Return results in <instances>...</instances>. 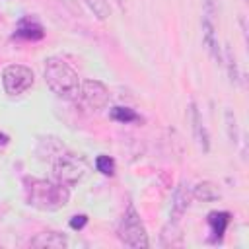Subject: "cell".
I'll return each mask as SVG.
<instances>
[{
  "label": "cell",
  "instance_id": "obj_1",
  "mask_svg": "<svg viewBox=\"0 0 249 249\" xmlns=\"http://www.w3.org/2000/svg\"><path fill=\"white\" fill-rule=\"evenodd\" d=\"M25 185V198L27 204H31L37 210L43 212H53V210H60L68 204L70 200V191L66 185L49 179H37V177H25L23 179Z\"/></svg>",
  "mask_w": 249,
  "mask_h": 249
},
{
  "label": "cell",
  "instance_id": "obj_2",
  "mask_svg": "<svg viewBox=\"0 0 249 249\" xmlns=\"http://www.w3.org/2000/svg\"><path fill=\"white\" fill-rule=\"evenodd\" d=\"M45 82L49 89L62 99H74L80 88V78L76 70L58 56H51L45 60Z\"/></svg>",
  "mask_w": 249,
  "mask_h": 249
},
{
  "label": "cell",
  "instance_id": "obj_3",
  "mask_svg": "<svg viewBox=\"0 0 249 249\" xmlns=\"http://www.w3.org/2000/svg\"><path fill=\"white\" fill-rule=\"evenodd\" d=\"M117 233H119L121 243H124L126 247L144 249V247L150 245L146 228H144V224H142V220H140V216H138V212L134 210L132 204H128V208L124 210Z\"/></svg>",
  "mask_w": 249,
  "mask_h": 249
},
{
  "label": "cell",
  "instance_id": "obj_4",
  "mask_svg": "<svg viewBox=\"0 0 249 249\" xmlns=\"http://www.w3.org/2000/svg\"><path fill=\"white\" fill-rule=\"evenodd\" d=\"M74 101L86 113H99L109 103V89L99 80H84L80 82Z\"/></svg>",
  "mask_w": 249,
  "mask_h": 249
},
{
  "label": "cell",
  "instance_id": "obj_5",
  "mask_svg": "<svg viewBox=\"0 0 249 249\" xmlns=\"http://www.w3.org/2000/svg\"><path fill=\"white\" fill-rule=\"evenodd\" d=\"M86 173V163L78 154L72 152H60L53 160V175L58 183L72 187L76 185Z\"/></svg>",
  "mask_w": 249,
  "mask_h": 249
},
{
  "label": "cell",
  "instance_id": "obj_6",
  "mask_svg": "<svg viewBox=\"0 0 249 249\" xmlns=\"http://www.w3.org/2000/svg\"><path fill=\"white\" fill-rule=\"evenodd\" d=\"M2 86L6 93L19 95L33 86V72L23 64H8L2 70Z\"/></svg>",
  "mask_w": 249,
  "mask_h": 249
},
{
  "label": "cell",
  "instance_id": "obj_7",
  "mask_svg": "<svg viewBox=\"0 0 249 249\" xmlns=\"http://www.w3.org/2000/svg\"><path fill=\"white\" fill-rule=\"evenodd\" d=\"M202 41L208 49V53L220 60V49L216 41V6L214 0H204V10H202Z\"/></svg>",
  "mask_w": 249,
  "mask_h": 249
},
{
  "label": "cell",
  "instance_id": "obj_8",
  "mask_svg": "<svg viewBox=\"0 0 249 249\" xmlns=\"http://www.w3.org/2000/svg\"><path fill=\"white\" fill-rule=\"evenodd\" d=\"M14 37H19V39H27V41H39L45 37V29L43 25L31 18V16H25L18 21L16 25V31H14Z\"/></svg>",
  "mask_w": 249,
  "mask_h": 249
},
{
  "label": "cell",
  "instance_id": "obj_9",
  "mask_svg": "<svg viewBox=\"0 0 249 249\" xmlns=\"http://www.w3.org/2000/svg\"><path fill=\"white\" fill-rule=\"evenodd\" d=\"M189 115H191V126H193V134H195V140L198 142V146L202 148V152H208L210 148V142H208V132L204 128V123H202V117L196 109L195 103H191V109H189Z\"/></svg>",
  "mask_w": 249,
  "mask_h": 249
},
{
  "label": "cell",
  "instance_id": "obj_10",
  "mask_svg": "<svg viewBox=\"0 0 249 249\" xmlns=\"http://www.w3.org/2000/svg\"><path fill=\"white\" fill-rule=\"evenodd\" d=\"M189 202H191V191L185 187V183H181L175 193H173V202H171V222H177L185 210L189 208Z\"/></svg>",
  "mask_w": 249,
  "mask_h": 249
},
{
  "label": "cell",
  "instance_id": "obj_11",
  "mask_svg": "<svg viewBox=\"0 0 249 249\" xmlns=\"http://www.w3.org/2000/svg\"><path fill=\"white\" fill-rule=\"evenodd\" d=\"M31 247H54V249H62L68 245V239L66 235L58 233V231H43V233H37L31 241H29Z\"/></svg>",
  "mask_w": 249,
  "mask_h": 249
},
{
  "label": "cell",
  "instance_id": "obj_12",
  "mask_svg": "<svg viewBox=\"0 0 249 249\" xmlns=\"http://www.w3.org/2000/svg\"><path fill=\"white\" fill-rule=\"evenodd\" d=\"M191 196L196 198V200H202V202H210V200H218L220 198V191L214 183L210 181H202V183H196L191 191Z\"/></svg>",
  "mask_w": 249,
  "mask_h": 249
},
{
  "label": "cell",
  "instance_id": "obj_13",
  "mask_svg": "<svg viewBox=\"0 0 249 249\" xmlns=\"http://www.w3.org/2000/svg\"><path fill=\"white\" fill-rule=\"evenodd\" d=\"M230 220H231L230 212H218V210H214V212L208 214V226H210V230H212V233H214L216 239H222L224 237Z\"/></svg>",
  "mask_w": 249,
  "mask_h": 249
},
{
  "label": "cell",
  "instance_id": "obj_14",
  "mask_svg": "<svg viewBox=\"0 0 249 249\" xmlns=\"http://www.w3.org/2000/svg\"><path fill=\"white\" fill-rule=\"evenodd\" d=\"M109 117L113 119V121H117V123H136V121H140V117L136 115V111L134 109H130V107H113L111 111H109Z\"/></svg>",
  "mask_w": 249,
  "mask_h": 249
},
{
  "label": "cell",
  "instance_id": "obj_15",
  "mask_svg": "<svg viewBox=\"0 0 249 249\" xmlns=\"http://www.w3.org/2000/svg\"><path fill=\"white\" fill-rule=\"evenodd\" d=\"M86 2V6L91 10V14L97 18V19H107L109 16H111V8H109V4H107V0H84Z\"/></svg>",
  "mask_w": 249,
  "mask_h": 249
},
{
  "label": "cell",
  "instance_id": "obj_16",
  "mask_svg": "<svg viewBox=\"0 0 249 249\" xmlns=\"http://www.w3.org/2000/svg\"><path fill=\"white\" fill-rule=\"evenodd\" d=\"M95 167H97V171H101L103 175H113V173H115V161H113V158H109V156H97Z\"/></svg>",
  "mask_w": 249,
  "mask_h": 249
},
{
  "label": "cell",
  "instance_id": "obj_17",
  "mask_svg": "<svg viewBox=\"0 0 249 249\" xmlns=\"http://www.w3.org/2000/svg\"><path fill=\"white\" fill-rule=\"evenodd\" d=\"M226 60H228V68H230V78H231V82H237V66H235V58H233V54H231V51L230 49H226Z\"/></svg>",
  "mask_w": 249,
  "mask_h": 249
},
{
  "label": "cell",
  "instance_id": "obj_18",
  "mask_svg": "<svg viewBox=\"0 0 249 249\" xmlns=\"http://www.w3.org/2000/svg\"><path fill=\"white\" fill-rule=\"evenodd\" d=\"M226 123H228V130H230V138L231 142H237V126H235V117L231 111H226Z\"/></svg>",
  "mask_w": 249,
  "mask_h": 249
},
{
  "label": "cell",
  "instance_id": "obj_19",
  "mask_svg": "<svg viewBox=\"0 0 249 249\" xmlns=\"http://www.w3.org/2000/svg\"><path fill=\"white\" fill-rule=\"evenodd\" d=\"M86 222H88V216H86V214L74 216V218L70 220V228H74V230H82V228L86 226Z\"/></svg>",
  "mask_w": 249,
  "mask_h": 249
},
{
  "label": "cell",
  "instance_id": "obj_20",
  "mask_svg": "<svg viewBox=\"0 0 249 249\" xmlns=\"http://www.w3.org/2000/svg\"><path fill=\"white\" fill-rule=\"evenodd\" d=\"M6 144H8V136L0 132V146H6Z\"/></svg>",
  "mask_w": 249,
  "mask_h": 249
},
{
  "label": "cell",
  "instance_id": "obj_21",
  "mask_svg": "<svg viewBox=\"0 0 249 249\" xmlns=\"http://www.w3.org/2000/svg\"><path fill=\"white\" fill-rule=\"evenodd\" d=\"M117 4H119V6L123 8V6H124V0H117Z\"/></svg>",
  "mask_w": 249,
  "mask_h": 249
}]
</instances>
